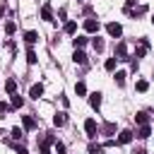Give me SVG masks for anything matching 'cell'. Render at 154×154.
<instances>
[{
  "instance_id": "9",
  "label": "cell",
  "mask_w": 154,
  "mask_h": 154,
  "mask_svg": "<svg viewBox=\"0 0 154 154\" xmlns=\"http://www.w3.org/2000/svg\"><path fill=\"white\" fill-rule=\"evenodd\" d=\"M89 106H91V108H99V106H101V91L89 94Z\"/></svg>"
},
{
  "instance_id": "33",
  "label": "cell",
  "mask_w": 154,
  "mask_h": 154,
  "mask_svg": "<svg viewBox=\"0 0 154 154\" xmlns=\"http://www.w3.org/2000/svg\"><path fill=\"white\" fill-rule=\"evenodd\" d=\"M17 154H26V149L24 147H17Z\"/></svg>"
},
{
  "instance_id": "21",
  "label": "cell",
  "mask_w": 154,
  "mask_h": 154,
  "mask_svg": "<svg viewBox=\"0 0 154 154\" xmlns=\"http://www.w3.org/2000/svg\"><path fill=\"white\" fill-rule=\"evenodd\" d=\"M14 31H17V24H14L12 19H10V22H5V34H14Z\"/></svg>"
},
{
  "instance_id": "25",
  "label": "cell",
  "mask_w": 154,
  "mask_h": 154,
  "mask_svg": "<svg viewBox=\"0 0 154 154\" xmlns=\"http://www.w3.org/2000/svg\"><path fill=\"white\" fill-rule=\"evenodd\" d=\"M77 31V24L75 22H65V34H75Z\"/></svg>"
},
{
  "instance_id": "4",
  "label": "cell",
  "mask_w": 154,
  "mask_h": 154,
  "mask_svg": "<svg viewBox=\"0 0 154 154\" xmlns=\"http://www.w3.org/2000/svg\"><path fill=\"white\" fill-rule=\"evenodd\" d=\"M84 130H87L89 137H96V130H99V128H96V120H94V118H87V120H84Z\"/></svg>"
},
{
  "instance_id": "31",
  "label": "cell",
  "mask_w": 154,
  "mask_h": 154,
  "mask_svg": "<svg viewBox=\"0 0 154 154\" xmlns=\"http://www.w3.org/2000/svg\"><path fill=\"white\" fill-rule=\"evenodd\" d=\"M48 147H51V144L41 142V144H38V152H41V154H51V149H48Z\"/></svg>"
},
{
  "instance_id": "8",
  "label": "cell",
  "mask_w": 154,
  "mask_h": 154,
  "mask_svg": "<svg viewBox=\"0 0 154 154\" xmlns=\"http://www.w3.org/2000/svg\"><path fill=\"white\" fill-rule=\"evenodd\" d=\"M29 96H31V99H38V96H43V84H31V89H29Z\"/></svg>"
},
{
  "instance_id": "29",
  "label": "cell",
  "mask_w": 154,
  "mask_h": 154,
  "mask_svg": "<svg viewBox=\"0 0 154 154\" xmlns=\"http://www.w3.org/2000/svg\"><path fill=\"white\" fill-rule=\"evenodd\" d=\"M103 132H106V135H113V132H116V125H113V123H106V125H103Z\"/></svg>"
},
{
  "instance_id": "36",
  "label": "cell",
  "mask_w": 154,
  "mask_h": 154,
  "mask_svg": "<svg viewBox=\"0 0 154 154\" xmlns=\"http://www.w3.org/2000/svg\"><path fill=\"white\" fill-rule=\"evenodd\" d=\"M152 24H154V17H152Z\"/></svg>"
},
{
  "instance_id": "28",
  "label": "cell",
  "mask_w": 154,
  "mask_h": 154,
  "mask_svg": "<svg viewBox=\"0 0 154 154\" xmlns=\"http://www.w3.org/2000/svg\"><path fill=\"white\" fill-rule=\"evenodd\" d=\"M116 84H118V87L125 84V72H116Z\"/></svg>"
},
{
  "instance_id": "30",
  "label": "cell",
  "mask_w": 154,
  "mask_h": 154,
  "mask_svg": "<svg viewBox=\"0 0 154 154\" xmlns=\"http://www.w3.org/2000/svg\"><path fill=\"white\" fill-rule=\"evenodd\" d=\"M10 135H12V140H19V137H22L24 132H22L19 128H12V132H10Z\"/></svg>"
},
{
  "instance_id": "22",
  "label": "cell",
  "mask_w": 154,
  "mask_h": 154,
  "mask_svg": "<svg viewBox=\"0 0 154 154\" xmlns=\"http://www.w3.org/2000/svg\"><path fill=\"white\" fill-rule=\"evenodd\" d=\"M72 43H75V48H82V46L87 43V36H75V38H72Z\"/></svg>"
},
{
  "instance_id": "5",
  "label": "cell",
  "mask_w": 154,
  "mask_h": 154,
  "mask_svg": "<svg viewBox=\"0 0 154 154\" xmlns=\"http://www.w3.org/2000/svg\"><path fill=\"white\" fill-rule=\"evenodd\" d=\"M132 137H135L132 130H120V135H118V144H128V142H132Z\"/></svg>"
},
{
  "instance_id": "14",
  "label": "cell",
  "mask_w": 154,
  "mask_h": 154,
  "mask_svg": "<svg viewBox=\"0 0 154 154\" xmlns=\"http://www.w3.org/2000/svg\"><path fill=\"white\" fill-rule=\"evenodd\" d=\"M41 17H43L46 22H53V12H51V5H43V7H41Z\"/></svg>"
},
{
  "instance_id": "17",
  "label": "cell",
  "mask_w": 154,
  "mask_h": 154,
  "mask_svg": "<svg viewBox=\"0 0 154 154\" xmlns=\"http://www.w3.org/2000/svg\"><path fill=\"white\" fill-rule=\"evenodd\" d=\"M149 135H152V128H149V125H142V128H140V132H137V137H140V140H147Z\"/></svg>"
},
{
  "instance_id": "16",
  "label": "cell",
  "mask_w": 154,
  "mask_h": 154,
  "mask_svg": "<svg viewBox=\"0 0 154 154\" xmlns=\"http://www.w3.org/2000/svg\"><path fill=\"white\" fill-rule=\"evenodd\" d=\"M10 96H12V103H10L12 108H22V106H24V99H22L19 94H10Z\"/></svg>"
},
{
  "instance_id": "2",
  "label": "cell",
  "mask_w": 154,
  "mask_h": 154,
  "mask_svg": "<svg viewBox=\"0 0 154 154\" xmlns=\"http://www.w3.org/2000/svg\"><path fill=\"white\" fill-rule=\"evenodd\" d=\"M147 51H149V41L147 38H140L137 41V48H135V58H144Z\"/></svg>"
},
{
  "instance_id": "13",
  "label": "cell",
  "mask_w": 154,
  "mask_h": 154,
  "mask_svg": "<svg viewBox=\"0 0 154 154\" xmlns=\"http://www.w3.org/2000/svg\"><path fill=\"white\" fill-rule=\"evenodd\" d=\"M22 125H24V130H34L36 128V120L31 116H22Z\"/></svg>"
},
{
  "instance_id": "35",
  "label": "cell",
  "mask_w": 154,
  "mask_h": 154,
  "mask_svg": "<svg viewBox=\"0 0 154 154\" xmlns=\"http://www.w3.org/2000/svg\"><path fill=\"white\" fill-rule=\"evenodd\" d=\"M135 154H147V152H144V149H137V152H135Z\"/></svg>"
},
{
  "instance_id": "6",
  "label": "cell",
  "mask_w": 154,
  "mask_h": 154,
  "mask_svg": "<svg viewBox=\"0 0 154 154\" xmlns=\"http://www.w3.org/2000/svg\"><path fill=\"white\" fill-rule=\"evenodd\" d=\"M125 12H128V14H132V17H142V14L147 12V5H137V7H125Z\"/></svg>"
},
{
  "instance_id": "11",
  "label": "cell",
  "mask_w": 154,
  "mask_h": 154,
  "mask_svg": "<svg viewBox=\"0 0 154 154\" xmlns=\"http://www.w3.org/2000/svg\"><path fill=\"white\" fill-rule=\"evenodd\" d=\"M72 60H75L77 65H87V55H84L79 48H75V55H72Z\"/></svg>"
},
{
  "instance_id": "32",
  "label": "cell",
  "mask_w": 154,
  "mask_h": 154,
  "mask_svg": "<svg viewBox=\"0 0 154 154\" xmlns=\"http://www.w3.org/2000/svg\"><path fill=\"white\" fill-rule=\"evenodd\" d=\"M55 152H58V154H65V144H63V142H55Z\"/></svg>"
},
{
  "instance_id": "20",
  "label": "cell",
  "mask_w": 154,
  "mask_h": 154,
  "mask_svg": "<svg viewBox=\"0 0 154 154\" xmlns=\"http://www.w3.org/2000/svg\"><path fill=\"white\" fill-rule=\"evenodd\" d=\"M75 91H77V96H84V94H87V84H84V82H77V84H75Z\"/></svg>"
},
{
  "instance_id": "7",
  "label": "cell",
  "mask_w": 154,
  "mask_h": 154,
  "mask_svg": "<svg viewBox=\"0 0 154 154\" xmlns=\"http://www.w3.org/2000/svg\"><path fill=\"white\" fill-rule=\"evenodd\" d=\"M84 31H89V34L99 31V19H84Z\"/></svg>"
},
{
  "instance_id": "24",
  "label": "cell",
  "mask_w": 154,
  "mask_h": 154,
  "mask_svg": "<svg viewBox=\"0 0 154 154\" xmlns=\"http://www.w3.org/2000/svg\"><path fill=\"white\" fill-rule=\"evenodd\" d=\"M89 154H103V147H101V144H94V142H91V144H89Z\"/></svg>"
},
{
  "instance_id": "26",
  "label": "cell",
  "mask_w": 154,
  "mask_h": 154,
  "mask_svg": "<svg viewBox=\"0 0 154 154\" xmlns=\"http://www.w3.org/2000/svg\"><path fill=\"white\" fill-rule=\"evenodd\" d=\"M116 63H118V58L113 55V58H108V60H106V65H103V67H106V70H116Z\"/></svg>"
},
{
  "instance_id": "18",
  "label": "cell",
  "mask_w": 154,
  "mask_h": 154,
  "mask_svg": "<svg viewBox=\"0 0 154 154\" xmlns=\"http://www.w3.org/2000/svg\"><path fill=\"white\" fill-rule=\"evenodd\" d=\"M147 120H149V118H147V113H142V111H140V113H135V123H137V125H147Z\"/></svg>"
},
{
  "instance_id": "12",
  "label": "cell",
  "mask_w": 154,
  "mask_h": 154,
  "mask_svg": "<svg viewBox=\"0 0 154 154\" xmlns=\"http://www.w3.org/2000/svg\"><path fill=\"white\" fill-rule=\"evenodd\" d=\"M5 91H7V94H17V79H14V77H10V79L5 82Z\"/></svg>"
},
{
  "instance_id": "23",
  "label": "cell",
  "mask_w": 154,
  "mask_h": 154,
  "mask_svg": "<svg viewBox=\"0 0 154 154\" xmlns=\"http://www.w3.org/2000/svg\"><path fill=\"white\" fill-rule=\"evenodd\" d=\"M135 89H137V91H147V89H149V82H147V79H140V82L135 84Z\"/></svg>"
},
{
  "instance_id": "15",
  "label": "cell",
  "mask_w": 154,
  "mask_h": 154,
  "mask_svg": "<svg viewBox=\"0 0 154 154\" xmlns=\"http://www.w3.org/2000/svg\"><path fill=\"white\" fill-rule=\"evenodd\" d=\"M24 41H26L29 46H34V43L38 41V34H36V31H26V34H24Z\"/></svg>"
},
{
  "instance_id": "3",
  "label": "cell",
  "mask_w": 154,
  "mask_h": 154,
  "mask_svg": "<svg viewBox=\"0 0 154 154\" xmlns=\"http://www.w3.org/2000/svg\"><path fill=\"white\" fill-rule=\"evenodd\" d=\"M106 31H108V36H113V38H118V36L123 34V26H120L118 22H111V24H106Z\"/></svg>"
},
{
  "instance_id": "1",
  "label": "cell",
  "mask_w": 154,
  "mask_h": 154,
  "mask_svg": "<svg viewBox=\"0 0 154 154\" xmlns=\"http://www.w3.org/2000/svg\"><path fill=\"white\" fill-rule=\"evenodd\" d=\"M113 55H116L118 60H130V58H128V43H125V41H118V43H116Z\"/></svg>"
},
{
  "instance_id": "10",
  "label": "cell",
  "mask_w": 154,
  "mask_h": 154,
  "mask_svg": "<svg viewBox=\"0 0 154 154\" xmlns=\"http://www.w3.org/2000/svg\"><path fill=\"white\" fill-rule=\"evenodd\" d=\"M65 123H67V113H63V111H60V113H55V116H53V125L63 128Z\"/></svg>"
},
{
  "instance_id": "34",
  "label": "cell",
  "mask_w": 154,
  "mask_h": 154,
  "mask_svg": "<svg viewBox=\"0 0 154 154\" xmlns=\"http://www.w3.org/2000/svg\"><path fill=\"white\" fill-rule=\"evenodd\" d=\"M132 5H135V0H128V5H125V7H132Z\"/></svg>"
},
{
  "instance_id": "27",
  "label": "cell",
  "mask_w": 154,
  "mask_h": 154,
  "mask_svg": "<svg viewBox=\"0 0 154 154\" xmlns=\"http://www.w3.org/2000/svg\"><path fill=\"white\" fill-rule=\"evenodd\" d=\"M26 63H29V65H34V63H36V53H34L31 48L26 51Z\"/></svg>"
},
{
  "instance_id": "19",
  "label": "cell",
  "mask_w": 154,
  "mask_h": 154,
  "mask_svg": "<svg viewBox=\"0 0 154 154\" xmlns=\"http://www.w3.org/2000/svg\"><path fill=\"white\" fill-rule=\"evenodd\" d=\"M91 46H94V51H96V53H101V51H103V38H99V36H96V38L91 41Z\"/></svg>"
}]
</instances>
